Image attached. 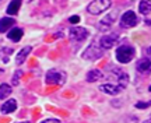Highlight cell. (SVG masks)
Masks as SVG:
<instances>
[{"mask_svg":"<svg viewBox=\"0 0 151 123\" xmlns=\"http://www.w3.org/2000/svg\"><path fill=\"white\" fill-rule=\"evenodd\" d=\"M134 58V49L130 45H122L116 49V59L120 63H129Z\"/></svg>","mask_w":151,"mask_h":123,"instance_id":"6da1fadb","label":"cell"},{"mask_svg":"<svg viewBox=\"0 0 151 123\" xmlns=\"http://www.w3.org/2000/svg\"><path fill=\"white\" fill-rule=\"evenodd\" d=\"M111 4H112V1H109V0H94V1H91L88 4L87 10L92 16H98V14L104 13L105 10H108Z\"/></svg>","mask_w":151,"mask_h":123,"instance_id":"7a4b0ae2","label":"cell"},{"mask_svg":"<svg viewBox=\"0 0 151 123\" xmlns=\"http://www.w3.org/2000/svg\"><path fill=\"white\" fill-rule=\"evenodd\" d=\"M45 81H46V84L62 86V84H65V81H66V74L62 71V70L52 69V70H49L48 73H46Z\"/></svg>","mask_w":151,"mask_h":123,"instance_id":"3957f363","label":"cell"},{"mask_svg":"<svg viewBox=\"0 0 151 123\" xmlns=\"http://www.w3.org/2000/svg\"><path fill=\"white\" fill-rule=\"evenodd\" d=\"M102 55H104V49H101L99 46H97V45H90V46L84 50L83 58L87 60H97V59H101Z\"/></svg>","mask_w":151,"mask_h":123,"instance_id":"277c9868","label":"cell"},{"mask_svg":"<svg viewBox=\"0 0 151 123\" xmlns=\"http://www.w3.org/2000/svg\"><path fill=\"white\" fill-rule=\"evenodd\" d=\"M69 37H70L71 41H76V42H83L84 39H87L88 37V31L86 28H81V27H74L71 28L69 31Z\"/></svg>","mask_w":151,"mask_h":123,"instance_id":"5b68a950","label":"cell"},{"mask_svg":"<svg viewBox=\"0 0 151 123\" xmlns=\"http://www.w3.org/2000/svg\"><path fill=\"white\" fill-rule=\"evenodd\" d=\"M137 16L134 14V11H126L122 18H120V25L123 28H132L137 24Z\"/></svg>","mask_w":151,"mask_h":123,"instance_id":"8992f818","label":"cell"},{"mask_svg":"<svg viewBox=\"0 0 151 123\" xmlns=\"http://www.w3.org/2000/svg\"><path fill=\"white\" fill-rule=\"evenodd\" d=\"M118 42V35L116 34H106L99 39V48L101 49H111Z\"/></svg>","mask_w":151,"mask_h":123,"instance_id":"52a82bcc","label":"cell"},{"mask_svg":"<svg viewBox=\"0 0 151 123\" xmlns=\"http://www.w3.org/2000/svg\"><path fill=\"white\" fill-rule=\"evenodd\" d=\"M99 90L102 92H105V94H109V95H118L123 88L120 86H115V84H102L99 87Z\"/></svg>","mask_w":151,"mask_h":123,"instance_id":"ba28073f","label":"cell"},{"mask_svg":"<svg viewBox=\"0 0 151 123\" xmlns=\"http://www.w3.org/2000/svg\"><path fill=\"white\" fill-rule=\"evenodd\" d=\"M16 109H17V102H16V99H9V101L4 102V104L1 105V108H0L1 113H4V115H9V113L14 112Z\"/></svg>","mask_w":151,"mask_h":123,"instance_id":"9c48e42d","label":"cell"},{"mask_svg":"<svg viewBox=\"0 0 151 123\" xmlns=\"http://www.w3.org/2000/svg\"><path fill=\"white\" fill-rule=\"evenodd\" d=\"M112 73L116 76L118 81L120 83V87H124V86H126V83L129 81V76L126 74L123 70H122V69H112Z\"/></svg>","mask_w":151,"mask_h":123,"instance_id":"30bf717a","label":"cell"},{"mask_svg":"<svg viewBox=\"0 0 151 123\" xmlns=\"http://www.w3.org/2000/svg\"><path fill=\"white\" fill-rule=\"evenodd\" d=\"M31 50H32V48L31 46H25V48H22L20 52H18V55H17L16 58V63L17 64H22L24 62H25V59L28 58V55L31 53Z\"/></svg>","mask_w":151,"mask_h":123,"instance_id":"8fae6325","label":"cell"},{"mask_svg":"<svg viewBox=\"0 0 151 123\" xmlns=\"http://www.w3.org/2000/svg\"><path fill=\"white\" fill-rule=\"evenodd\" d=\"M14 20L11 17H4L0 20V32H7L13 25H14Z\"/></svg>","mask_w":151,"mask_h":123,"instance_id":"7c38bea8","label":"cell"},{"mask_svg":"<svg viewBox=\"0 0 151 123\" xmlns=\"http://www.w3.org/2000/svg\"><path fill=\"white\" fill-rule=\"evenodd\" d=\"M137 70L140 73H148L151 71V60L150 59H141L137 63Z\"/></svg>","mask_w":151,"mask_h":123,"instance_id":"4fadbf2b","label":"cell"},{"mask_svg":"<svg viewBox=\"0 0 151 123\" xmlns=\"http://www.w3.org/2000/svg\"><path fill=\"white\" fill-rule=\"evenodd\" d=\"M104 76H102V73L99 71V70H90L88 73H87V81L88 83H94V81H98L99 78H102Z\"/></svg>","mask_w":151,"mask_h":123,"instance_id":"5bb4252c","label":"cell"},{"mask_svg":"<svg viewBox=\"0 0 151 123\" xmlns=\"http://www.w3.org/2000/svg\"><path fill=\"white\" fill-rule=\"evenodd\" d=\"M7 37H9V39H11V41L18 42V41L21 39V37H22V29L21 28H13V29L7 34Z\"/></svg>","mask_w":151,"mask_h":123,"instance_id":"9a60e30c","label":"cell"},{"mask_svg":"<svg viewBox=\"0 0 151 123\" xmlns=\"http://www.w3.org/2000/svg\"><path fill=\"white\" fill-rule=\"evenodd\" d=\"M20 6H21V1L20 0H16V1H11L9 7H7V14L9 16H16L18 10H20Z\"/></svg>","mask_w":151,"mask_h":123,"instance_id":"2e32d148","label":"cell"},{"mask_svg":"<svg viewBox=\"0 0 151 123\" xmlns=\"http://www.w3.org/2000/svg\"><path fill=\"white\" fill-rule=\"evenodd\" d=\"M113 20H115V14H109V16H106L104 20H101V22H99V28H101V29H108V28L113 24Z\"/></svg>","mask_w":151,"mask_h":123,"instance_id":"e0dca14e","label":"cell"},{"mask_svg":"<svg viewBox=\"0 0 151 123\" xmlns=\"http://www.w3.org/2000/svg\"><path fill=\"white\" fill-rule=\"evenodd\" d=\"M139 11H140L141 14H150L151 13V1H147V0H143L140 1V4H139Z\"/></svg>","mask_w":151,"mask_h":123,"instance_id":"ac0fdd59","label":"cell"},{"mask_svg":"<svg viewBox=\"0 0 151 123\" xmlns=\"http://www.w3.org/2000/svg\"><path fill=\"white\" fill-rule=\"evenodd\" d=\"M11 94V87L9 84H1L0 86V99H4Z\"/></svg>","mask_w":151,"mask_h":123,"instance_id":"d6986e66","label":"cell"},{"mask_svg":"<svg viewBox=\"0 0 151 123\" xmlns=\"http://www.w3.org/2000/svg\"><path fill=\"white\" fill-rule=\"evenodd\" d=\"M22 76V71L21 70H17L16 73H14V77H13V81H11V84L13 86H18V83H20V78H21Z\"/></svg>","mask_w":151,"mask_h":123,"instance_id":"ffe728a7","label":"cell"},{"mask_svg":"<svg viewBox=\"0 0 151 123\" xmlns=\"http://www.w3.org/2000/svg\"><path fill=\"white\" fill-rule=\"evenodd\" d=\"M151 106V101H147V102H137L136 104V108H139V109H146V108Z\"/></svg>","mask_w":151,"mask_h":123,"instance_id":"44dd1931","label":"cell"},{"mask_svg":"<svg viewBox=\"0 0 151 123\" xmlns=\"http://www.w3.org/2000/svg\"><path fill=\"white\" fill-rule=\"evenodd\" d=\"M69 21H70L71 24H76V22L80 21V17H78V16H73V17H70V18H69Z\"/></svg>","mask_w":151,"mask_h":123,"instance_id":"7402d4cb","label":"cell"},{"mask_svg":"<svg viewBox=\"0 0 151 123\" xmlns=\"http://www.w3.org/2000/svg\"><path fill=\"white\" fill-rule=\"evenodd\" d=\"M41 123H60V120H58V119H46V120H43Z\"/></svg>","mask_w":151,"mask_h":123,"instance_id":"603a6c76","label":"cell"},{"mask_svg":"<svg viewBox=\"0 0 151 123\" xmlns=\"http://www.w3.org/2000/svg\"><path fill=\"white\" fill-rule=\"evenodd\" d=\"M146 53H147V56H150V58H151V46L146 49Z\"/></svg>","mask_w":151,"mask_h":123,"instance_id":"cb8c5ba5","label":"cell"},{"mask_svg":"<svg viewBox=\"0 0 151 123\" xmlns=\"http://www.w3.org/2000/svg\"><path fill=\"white\" fill-rule=\"evenodd\" d=\"M146 24H147V25H151V20H150V18H148V20H146Z\"/></svg>","mask_w":151,"mask_h":123,"instance_id":"d4e9b609","label":"cell"},{"mask_svg":"<svg viewBox=\"0 0 151 123\" xmlns=\"http://www.w3.org/2000/svg\"><path fill=\"white\" fill-rule=\"evenodd\" d=\"M143 123H151V120H146V122H143Z\"/></svg>","mask_w":151,"mask_h":123,"instance_id":"484cf974","label":"cell"},{"mask_svg":"<svg viewBox=\"0 0 151 123\" xmlns=\"http://www.w3.org/2000/svg\"><path fill=\"white\" fill-rule=\"evenodd\" d=\"M20 123H31V122H20Z\"/></svg>","mask_w":151,"mask_h":123,"instance_id":"4316f807","label":"cell"},{"mask_svg":"<svg viewBox=\"0 0 151 123\" xmlns=\"http://www.w3.org/2000/svg\"><path fill=\"white\" fill-rule=\"evenodd\" d=\"M150 91H151V86H150Z\"/></svg>","mask_w":151,"mask_h":123,"instance_id":"83f0119b","label":"cell"}]
</instances>
